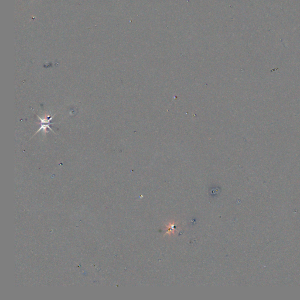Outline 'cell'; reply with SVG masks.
<instances>
[{
	"label": "cell",
	"instance_id": "obj_1",
	"mask_svg": "<svg viewBox=\"0 0 300 300\" xmlns=\"http://www.w3.org/2000/svg\"><path fill=\"white\" fill-rule=\"evenodd\" d=\"M54 116H55V114H54V115H52V116H47V117H46L45 118H41L39 116H38L37 115V117L39 118V120L41 121V123H40V124H41V127L36 132V133L35 134V135L37 134V133H38V132H40V131H42L44 133L48 132L47 131V128H48L49 130H50V131H52V132H54L55 133V132H54V131L52 130V129L50 127V125L55 124V123H50V122L52 120V119L54 117ZM35 135H34V136H35Z\"/></svg>",
	"mask_w": 300,
	"mask_h": 300
}]
</instances>
